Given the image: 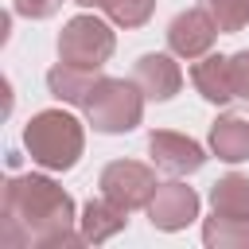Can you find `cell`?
<instances>
[{"instance_id": "obj_1", "label": "cell", "mask_w": 249, "mask_h": 249, "mask_svg": "<svg viewBox=\"0 0 249 249\" xmlns=\"http://www.w3.org/2000/svg\"><path fill=\"white\" fill-rule=\"evenodd\" d=\"M0 222L4 233L0 241L8 249H78L89 245L82 233H74V198L47 175H12L4 183V202H0Z\"/></svg>"}, {"instance_id": "obj_2", "label": "cell", "mask_w": 249, "mask_h": 249, "mask_svg": "<svg viewBox=\"0 0 249 249\" xmlns=\"http://www.w3.org/2000/svg\"><path fill=\"white\" fill-rule=\"evenodd\" d=\"M23 148H27L31 163H39L47 171H70L86 152V128H82V121L74 113L43 109V113H35L27 121Z\"/></svg>"}, {"instance_id": "obj_3", "label": "cell", "mask_w": 249, "mask_h": 249, "mask_svg": "<svg viewBox=\"0 0 249 249\" xmlns=\"http://www.w3.org/2000/svg\"><path fill=\"white\" fill-rule=\"evenodd\" d=\"M144 93L136 82H124V78H97L89 97H86V121L105 132V136H121V132H132L144 117Z\"/></svg>"}, {"instance_id": "obj_4", "label": "cell", "mask_w": 249, "mask_h": 249, "mask_svg": "<svg viewBox=\"0 0 249 249\" xmlns=\"http://www.w3.org/2000/svg\"><path fill=\"white\" fill-rule=\"evenodd\" d=\"M117 51V35L105 19L97 16H74L58 31V62L82 66V70H101Z\"/></svg>"}, {"instance_id": "obj_5", "label": "cell", "mask_w": 249, "mask_h": 249, "mask_svg": "<svg viewBox=\"0 0 249 249\" xmlns=\"http://www.w3.org/2000/svg\"><path fill=\"white\" fill-rule=\"evenodd\" d=\"M97 187H101V195H105L109 202H117L121 210H140V206L152 202V195H156L160 183H156V171H152L148 163L113 160V163H105Z\"/></svg>"}, {"instance_id": "obj_6", "label": "cell", "mask_w": 249, "mask_h": 249, "mask_svg": "<svg viewBox=\"0 0 249 249\" xmlns=\"http://www.w3.org/2000/svg\"><path fill=\"white\" fill-rule=\"evenodd\" d=\"M144 210H148V218H152L156 230L175 233V230H187L198 218V195H195V187L171 179V183H160L156 187V195H152V202Z\"/></svg>"}, {"instance_id": "obj_7", "label": "cell", "mask_w": 249, "mask_h": 249, "mask_svg": "<svg viewBox=\"0 0 249 249\" xmlns=\"http://www.w3.org/2000/svg\"><path fill=\"white\" fill-rule=\"evenodd\" d=\"M214 35H218V23L206 16V8H187L167 23V47L175 58H187V62L210 54Z\"/></svg>"}, {"instance_id": "obj_8", "label": "cell", "mask_w": 249, "mask_h": 249, "mask_svg": "<svg viewBox=\"0 0 249 249\" xmlns=\"http://www.w3.org/2000/svg\"><path fill=\"white\" fill-rule=\"evenodd\" d=\"M148 156L167 175H191V171H198L206 163V152H202L198 140H191L183 132H167V128L148 136Z\"/></svg>"}, {"instance_id": "obj_9", "label": "cell", "mask_w": 249, "mask_h": 249, "mask_svg": "<svg viewBox=\"0 0 249 249\" xmlns=\"http://www.w3.org/2000/svg\"><path fill=\"white\" fill-rule=\"evenodd\" d=\"M132 82L140 86V93L148 101H171L179 89H183V70L171 54H140L136 58V70H132Z\"/></svg>"}, {"instance_id": "obj_10", "label": "cell", "mask_w": 249, "mask_h": 249, "mask_svg": "<svg viewBox=\"0 0 249 249\" xmlns=\"http://www.w3.org/2000/svg\"><path fill=\"white\" fill-rule=\"evenodd\" d=\"M191 82H195V89H198L206 101H214V105H226V101L237 97V89H233V62H230L226 54H202V58L191 66Z\"/></svg>"}, {"instance_id": "obj_11", "label": "cell", "mask_w": 249, "mask_h": 249, "mask_svg": "<svg viewBox=\"0 0 249 249\" xmlns=\"http://www.w3.org/2000/svg\"><path fill=\"white\" fill-rule=\"evenodd\" d=\"M78 226H82V237H86L89 245H101V241H109L113 233H121V230L128 226V210H121L117 202H109V198L101 195V198H89V202L82 206Z\"/></svg>"}, {"instance_id": "obj_12", "label": "cell", "mask_w": 249, "mask_h": 249, "mask_svg": "<svg viewBox=\"0 0 249 249\" xmlns=\"http://www.w3.org/2000/svg\"><path fill=\"white\" fill-rule=\"evenodd\" d=\"M210 152L218 160H226V163L249 160V121L245 117H233V113L218 117L210 124Z\"/></svg>"}, {"instance_id": "obj_13", "label": "cell", "mask_w": 249, "mask_h": 249, "mask_svg": "<svg viewBox=\"0 0 249 249\" xmlns=\"http://www.w3.org/2000/svg\"><path fill=\"white\" fill-rule=\"evenodd\" d=\"M93 82H97V70H82V66H70V62H58V66L47 70V89L66 105H86Z\"/></svg>"}, {"instance_id": "obj_14", "label": "cell", "mask_w": 249, "mask_h": 249, "mask_svg": "<svg viewBox=\"0 0 249 249\" xmlns=\"http://www.w3.org/2000/svg\"><path fill=\"white\" fill-rule=\"evenodd\" d=\"M210 206L214 214L249 222V175H222L210 187Z\"/></svg>"}, {"instance_id": "obj_15", "label": "cell", "mask_w": 249, "mask_h": 249, "mask_svg": "<svg viewBox=\"0 0 249 249\" xmlns=\"http://www.w3.org/2000/svg\"><path fill=\"white\" fill-rule=\"evenodd\" d=\"M202 241L206 249H249V222L214 214L202 222Z\"/></svg>"}, {"instance_id": "obj_16", "label": "cell", "mask_w": 249, "mask_h": 249, "mask_svg": "<svg viewBox=\"0 0 249 249\" xmlns=\"http://www.w3.org/2000/svg\"><path fill=\"white\" fill-rule=\"evenodd\" d=\"M198 8H206V16L218 23L222 35L249 27V0H198Z\"/></svg>"}, {"instance_id": "obj_17", "label": "cell", "mask_w": 249, "mask_h": 249, "mask_svg": "<svg viewBox=\"0 0 249 249\" xmlns=\"http://www.w3.org/2000/svg\"><path fill=\"white\" fill-rule=\"evenodd\" d=\"M152 12H156V0H105V16L124 31L144 27L152 19Z\"/></svg>"}, {"instance_id": "obj_18", "label": "cell", "mask_w": 249, "mask_h": 249, "mask_svg": "<svg viewBox=\"0 0 249 249\" xmlns=\"http://www.w3.org/2000/svg\"><path fill=\"white\" fill-rule=\"evenodd\" d=\"M62 8V0H16V12L27 19H51Z\"/></svg>"}, {"instance_id": "obj_19", "label": "cell", "mask_w": 249, "mask_h": 249, "mask_svg": "<svg viewBox=\"0 0 249 249\" xmlns=\"http://www.w3.org/2000/svg\"><path fill=\"white\" fill-rule=\"evenodd\" d=\"M230 62H233V89H237V97L249 101V51L230 54Z\"/></svg>"}, {"instance_id": "obj_20", "label": "cell", "mask_w": 249, "mask_h": 249, "mask_svg": "<svg viewBox=\"0 0 249 249\" xmlns=\"http://www.w3.org/2000/svg\"><path fill=\"white\" fill-rule=\"evenodd\" d=\"M78 8H105V0H74Z\"/></svg>"}]
</instances>
